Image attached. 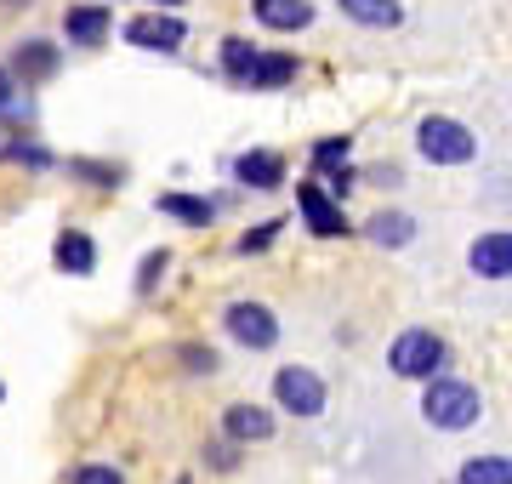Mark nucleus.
<instances>
[{
	"label": "nucleus",
	"mask_w": 512,
	"mask_h": 484,
	"mask_svg": "<svg viewBox=\"0 0 512 484\" xmlns=\"http://www.w3.org/2000/svg\"><path fill=\"white\" fill-rule=\"evenodd\" d=\"M478 410H484V399H478L473 382H456V376H427V393H421V416L433 422V428L444 433H461L478 422Z\"/></svg>",
	"instance_id": "nucleus-1"
},
{
	"label": "nucleus",
	"mask_w": 512,
	"mask_h": 484,
	"mask_svg": "<svg viewBox=\"0 0 512 484\" xmlns=\"http://www.w3.org/2000/svg\"><path fill=\"white\" fill-rule=\"evenodd\" d=\"M416 149L421 160H433V166H467L478 154V137L461 120H450V114H427L416 131Z\"/></svg>",
	"instance_id": "nucleus-2"
},
{
	"label": "nucleus",
	"mask_w": 512,
	"mask_h": 484,
	"mask_svg": "<svg viewBox=\"0 0 512 484\" xmlns=\"http://www.w3.org/2000/svg\"><path fill=\"white\" fill-rule=\"evenodd\" d=\"M387 365L404 376V382H427V376H439L444 371V336L433 331H404L393 348H387Z\"/></svg>",
	"instance_id": "nucleus-3"
},
{
	"label": "nucleus",
	"mask_w": 512,
	"mask_h": 484,
	"mask_svg": "<svg viewBox=\"0 0 512 484\" xmlns=\"http://www.w3.org/2000/svg\"><path fill=\"white\" fill-rule=\"evenodd\" d=\"M296 211H302V223H308L319 240L353 234V228H348V211H342V200H336L325 183H296Z\"/></svg>",
	"instance_id": "nucleus-4"
},
{
	"label": "nucleus",
	"mask_w": 512,
	"mask_h": 484,
	"mask_svg": "<svg viewBox=\"0 0 512 484\" xmlns=\"http://www.w3.org/2000/svg\"><path fill=\"white\" fill-rule=\"evenodd\" d=\"M274 399L279 410H291V416H319L325 410V382L308 371V365H285L274 376Z\"/></svg>",
	"instance_id": "nucleus-5"
},
{
	"label": "nucleus",
	"mask_w": 512,
	"mask_h": 484,
	"mask_svg": "<svg viewBox=\"0 0 512 484\" xmlns=\"http://www.w3.org/2000/svg\"><path fill=\"white\" fill-rule=\"evenodd\" d=\"M222 325H228V336H234V342H245L251 354H268V348L279 342V319L268 314L262 302H234V308L222 314Z\"/></svg>",
	"instance_id": "nucleus-6"
},
{
	"label": "nucleus",
	"mask_w": 512,
	"mask_h": 484,
	"mask_svg": "<svg viewBox=\"0 0 512 484\" xmlns=\"http://www.w3.org/2000/svg\"><path fill=\"white\" fill-rule=\"evenodd\" d=\"M126 40L137 52H177L188 40V23L171 18V12H137V18L126 23Z\"/></svg>",
	"instance_id": "nucleus-7"
},
{
	"label": "nucleus",
	"mask_w": 512,
	"mask_h": 484,
	"mask_svg": "<svg viewBox=\"0 0 512 484\" xmlns=\"http://www.w3.org/2000/svg\"><path fill=\"white\" fill-rule=\"evenodd\" d=\"M109 29H114V12L103 6V0H80V6L63 12V35H69V46H103Z\"/></svg>",
	"instance_id": "nucleus-8"
},
{
	"label": "nucleus",
	"mask_w": 512,
	"mask_h": 484,
	"mask_svg": "<svg viewBox=\"0 0 512 484\" xmlns=\"http://www.w3.org/2000/svg\"><path fill=\"white\" fill-rule=\"evenodd\" d=\"M478 280H512V234L507 228H495V234H478L473 251H467Z\"/></svg>",
	"instance_id": "nucleus-9"
},
{
	"label": "nucleus",
	"mask_w": 512,
	"mask_h": 484,
	"mask_svg": "<svg viewBox=\"0 0 512 484\" xmlns=\"http://www.w3.org/2000/svg\"><path fill=\"white\" fill-rule=\"evenodd\" d=\"M234 177L245 188H256V194H274V188L285 183V160H279L274 149H245L234 160Z\"/></svg>",
	"instance_id": "nucleus-10"
},
{
	"label": "nucleus",
	"mask_w": 512,
	"mask_h": 484,
	"mask_svg": "<svg viewBox=\"0 0 512 484\" xmlns=\"http://www.w3.org/2000/svg\"><path fill=\"white\" fill-rule=\"evenodd\" d=\"M251 12L262 29H274V35H296V29H308L313 23V0H251Z\"/></svg>",
	"instance_id": "nucleus-11"
},
{
	"label": "nucleus",
	"mask_w": 512,
	"mask_h": 484,
	"mask_svg": "<svg viewBox=\"0 0 512 484\" xmlns=\"http://www.w3.org/2000/svg\"><path fill=\"white\" fill-rule=\"evenodd\" d=\"M222 433L234 445H262V439H274V416L262 405H228L222 410Z\"/></svg>",
	"instance_id": "nucleus-12"
},
{
	"label": "nucleus",
	"mask_w": 512,
	"mask_h": 484,
	"mask_svg": "<svg viewBox=\"0 0 512 484\" xmlns=\"http://www.w3.org/2000/svg\"><path fill=\"white\" fill-rule=\"evenodd\" d=\"M52 262L63 268V274H92L97 268V240L86 234V228H63L52 245Z\"/></svg>",
	"instance_id": "nucleus-13"
},
{
	"label": "nucleus",
	"mask_w": 512,
	"mask_h": 484,
	"mask_svg": "<svg viewBox=\"0 0 512 484\" xmlns=\"http://www.w3.org/2000/svg\"><path fill=\"white\" fill-rule=\"evenodd\" d=\"M291 80H296V57L291 52H256L245 86H251V92H279V86H291Z\"/></svg>",
	"instance_id": "nucleus-14"
},
{
	"label": "nucleus",
	"mask_w": 512,
	"mask_h": 484,
	"mask_svg": "<svg viewBox=\"0 0 512 484\" xmlns=\"http://www.w3.org/2000/svg\"><path fill=\"white\" fill-rule=\"evenodd\" d=\"M57 46L52 40H23L18 52H12V75H23V80H52L57 75Z\"/></svg>",
	"instance_id": "nucleus-15"
},
{
	"label": "nucleus",
	"mask_w": 512,
	"mask_h": 484,
	"mask_svg": "<svg viewBox=\"0 0 512 484\" xmlns=\"http://www.w3.org/2000/svg\"><path fill=\"white\" fill-rule=\"evenodd\" d=\"M336 6H342V18L365 23V29H399L404 23L399 0H336Z\"/></svg>",
	"instance_id": "nucleus-16"
},
{
	"label": "nucleus",
	"mask_w": 512,
	"mask_h": 484,
	"mask_svg": "<svg viewBox=\"0 0 512 484\" xmlns=\"http://www.w3.org/2000/svg\"><path fill=\"white\" fill-rule=\"evenodd\" d=\"M365 234H370L376 245H387V251H399V245L416 240V223H410L404 211H376V217L365 223Z\"/></svg>",
	"instance_id": "nucleus-17"
},
{
	"label": "nucleus",
	"mask_w": 512,
	"mask_h": 484,
	"mask_svg": "<svg viewBox=\"0 0 512 484\" xmlns=\"http://www.w3.org/2000/svg\"><path fill=\"white\" fill-rule=\"evenodd\" d=\"M154 205H160L165 217H177V223H194V228H205L211 217H217V205H211V200H194V194H160Z\"/></svg>",
	"instance_id": "nucleus-18"
},
{
	"label": "nucleus",
	"mask_w": 512,
	"mask_h": 484,
	"mask_svg": "<svg viewBox=\"0 0 512 484\" xmlns=\"http://www.w3.org/2000/svg\"><path fill=\"white\" fill-rule=\"evenodd\" d=\"M461 484H512V456H473L461 467Z\"/></svg>",
	"instance_id": "nucleus-19"
},
{
	"label": "nucleus",
	"mask_w": 512,
	"mask_h": 484,
	"mask_svg": "<svg viewBox=\"0 0 512 484\" xmlns=\"http://www.w3.org/2000/svg\"><path fill=\"white\" fill-rule=\"evenodd\" d=\"M251 63H256V46H251V40H239V35H228V40H222V75L234 80V86H245V75H251Z\"/></svg>",
	"instance_id": "nucleus-20"
},
{
	"label": "nucleus",
	"mask_w": 512,
	"mask_h": 484,
	"mask_svg": "<svg viewBox=\"0 0 512 484\" xmlns=\"http://www.w3.org/2000/svg\"><path fill=\"white\" fill-rule=\"evenodd\" d=\"M69 177H86L92 188H120V166H103V160H69Z\"/></svg>",
	"instance_id": "nucleus-21"
},
{
	"label": "nucleus",
	"mask_w": 512,
	"mask_h": 484,
	"mask_svg": "<svg viewBox=\"0 0 512 484\" xmlns=\"http://www.w3.org/2000/svg\"><path fill=\"white\" fill-rule=\"evenodd\" d=\"M165 268H171V251H165V245H160V251H148L143 268H137V297H148V291L165 280Z\"/></svg>",
	"instance_id": "nucleus-22"
},
{
	"label": "nucleus",
	"mask_w": 512,
	"mask_h": 484,
	"mask_svg": "<svg viewBox=\"0 0 512 484\" xmlns=\"http://www.w3.org/2000/svg\"><path fill=\"white\" fill-rule=\"evenodd\" d=\"M348 154H353V137H319L313 143V166H348Z\"/></svg>",
	"instance_id": "nucleus-23"
},
{
	"label": "nucleus",
	"mask_w": 512,
	"mask_h": 484,
	"mask_svg": "<svg viewBox=\"0 0 512 484\" xmlns=\"http://www.w3.org/2000/svg\"><path fill=\"white\" fill-rule=\"evenodd\" d=\"M0 160H18V166H35V171L52 166V154L40 149V143H6V149H0Z\"/></svg>",
	"instance_id": "nucleus-24"
},
{
	"label": "nucleus",
	"mask_w": 512,
	"mask_h": 484,
	"mask_svg": "<svg viewBox=\"0 0 512 484\" xmlns=\"http://www.w3.org/2000/svg\"><path fill=\"white\" fill-rule=\"evenodd\" d=\"M183 365H188L194 376H217L222 359H217V348H200V342H188V348H183Z\"/></svg>",
	"instance_id": "nucleus-25"
},
{
	"label": "nucleus",
	"mask_w": 512,
	"mask_h": 484,
	"mask_svg": "<svg viewBox=\"0 0 512 484\" xmlns=\"http://www.w3.org/2000/svg\"><path fill=\"white\" fill-rule=\"evenodd\" d=\"M69 484H126V479H120L109 462H86V467H74V479H69Z\"/></svg>",
	"instance_id": "nucleus-26"
},
{
	"label": "nucleus",
	"mask_w": 512,
	"mask_h": 484,
	"mask_svg": "<svg viewBox=\"0 0 512 484\" xmlns=\"http://www.w3.org/2000/svg\"><path fill=\"white\" fill-rule=\"evenodd\" d=\"M279 228H285V223H262L256 234H245V240H239V251H245V257H251V251H262V245H268V240L279 234Z\"/></svg>",
	"instance_id": "nucleus-27"
},
{
	"label": "nucleus",
	"mask_w": 512,
	"mask_h": 484,
	"mask_svg": "<svg viewBox=\"0 0 512 484\" xmlns=\"http://www.w3.org/2000/svg\"><path fill=\"white\" fill-rule=\"evenodd\" d=\"M205 456H211V467H234L239 456H234V439L228 445H205Z\"/></svg>",
	"instance_id": "nucleus-28"
},
{
	"label": "nucleus",
	"mask_w": 512,
	"mask_h": 484,
	"mask_svg": "<svg viewBox=\"0 0 512 484\" xmlns=\"http://www.w3.org/2000/svg\"><path fill=\"white\" fill-rule=\"evenodd\" d=\"M12 97H18V75H12V69H0V109H12Z\"/></svg>",
	"instance_id": "nucleus-29"
},
{
	"label": "nucleus",
	"mask_w": 512,
	"mask_h": 484,
	"mask_svg": "<svg viewBox=\"0 0 512 484\" xmlns=\"http://www.w3.org/2000/svg\"><path fill=\"white\" fill-rule=\"evenodd\" d=\"M160 6H177V0H160Z\"/></svg>",
	"instance_id": "nucleus-30"
},
{
	"label": "nucleus",
	"mask_w": 512,
	"mask_h": 484,
	"mask_svg": "<svg viewBox=\"0 0 512 484\" xmlns=\"http://www.w3.org/2000/svg\"><path fill=\"white\" fill-rule=\"evenodd\" d=\"M0 399H6V388H0Z\"/></svg>",
	"instance_id": "nucleus-31"
},
{
	"label": "nucleus",
	"mask_w": 512,
	"mask_h": 484,
	"mask_svg": "<svg viewBox=\"0 0 512 484\" xmlns=\"http://www.w3.org/2000/svg\"><path fill=\"white\" fill-rule=\"evenodd\" d=\"M177 484H188V479H177Z\"/></svg>",
	"instance_id": "nucleus-32"
}]
</instances>
